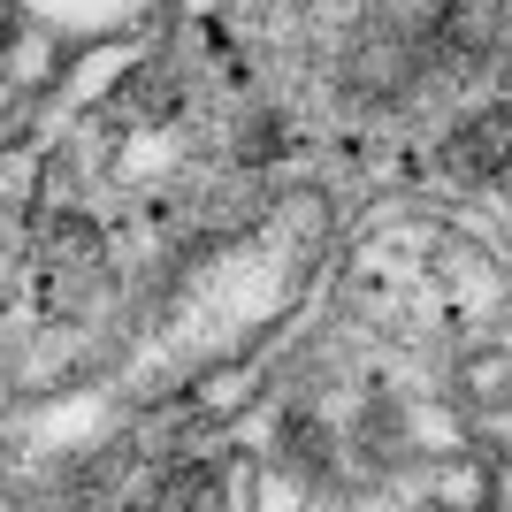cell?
I'll return each mask as SVG.
<instances>
[{
	"mask_svg": "<svg viewBox=\"0 0 512 512\" xmlns=\"http://www.w3.org/2000/svg\"><path fill=\"white\" fill-rule=\"evenodd\" d=\"M467 390H474V398H490V406H512V360H505V352L467 360Z\"/></svg>",
	"mask_w": 512,
	"mask_h": 512,
	"instance_id": "1",
	"label": "cell"
}]
</instances>
